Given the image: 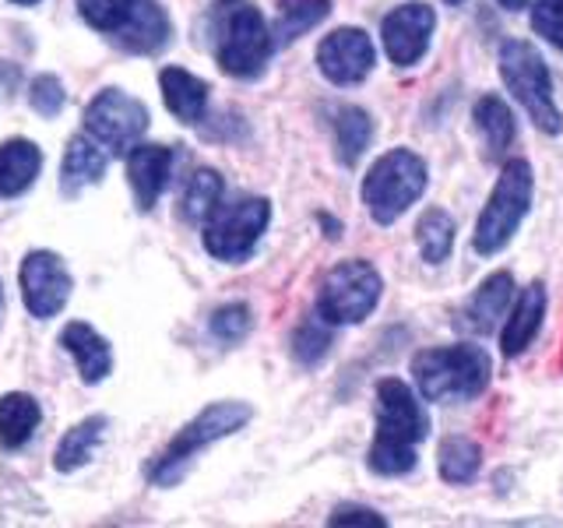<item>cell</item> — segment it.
<instances>
[{
    "label": "cell",
    "mask_w": 563,
    "mask_h": 528,
    "mask_svg": "<svg viewBox=\"0 0 563 528\" xmlns=\"http://www.w3.org/2000/svg\"><path fill=\"white\" fill-rule=\"evenodd\" d=\"M430 433V416L416 392L398 377L377 384V437L369 444L366 465L377 475H405L416 469V448Z\"/></svg>",
    "instance_id": "6da1fadb"
},
{
    "label": "cell",
    "mask_w": 563,
    "mask_h": 528,
    "mask_svg": "<svg viewBox=\"0 0 563 528\" xmlns=\"http://www.w3.org/2000/svg\"><path fill=\"white\" fill-rule=\"evenodd\" d=\"M205 32L211 57L233 78H257L272 61L275 32L251 0H216L208 8Z\"/></svg>",
    "instance_id": "7a4b0ae2"
},
{
    "label": "cell",
    "mask_w": 563,
    "mask_h": 528,
    "mask_svg": "<svg viewBox=\"0 0 563 528\" xmlns=\"http://www.w3.org/2000/svg\"><path fill=\"white\" fill-rule=\"evenodd\" d=\"M493 363L479 345H440L412 360V377L427 402H472L486 392Z\"/></svg>",
    "instance_id": "3957f363"
},
{
    "label": "cell",
    "mask_w": 563,
    "mask_h": 528,
    "mask_svg": "<svg viewBox=\"0 0 563 528\" xmlns=\"http://www.w3.org/2000/svg\"><path fill=\"white\" fill-rule=\"evenodd\" d=\"M251 419H254V409L246 402H211L208 409H201L163 451L155 454V462L148 465V480L155 486L180 483V475L187 472L194 458L216 444V440L240 433Z\"/></svg>",
    "instance_id": "277c9868"
},
{
    "label": "cell",
    "mask_w": 563,
    "mask_h": 528,
    "mask_svg": "<svg viewBox=\"0 0 563 528\" xmlns=\"http://www.w3.org/2000/svg\"><path fill=\"white\" fill-rule=\"evenodd\" d=\"M427 180H430L427 163H422L416 152L391 148L387 155H380L363 180V205L369 211V219L377 226L398 222L405 211L422 198Z\"/></svg>",
    "instance_id": "5b68a950"
},
{
    "label": "cell",
    "mask_w": 563,
    "mask_h": 528,
    "mask_svg": "<svg viewBox=\"0 0 563 528\" xmlns=\"http://www.w3.org/2000/svg\"><path fill=\"white\" fill-rule=\"evenodd\" d=\"M532 194H536V176L532 166L525 158H510L504 163L497 187H493L489 201L483 208L479 222H475V254H500L504 246L515 240L521 219L532 208Z\"/></svg>",
    "instance_id": "8992f818"
},
{
    "label": "cell",
    "mask_w": 563,
    "mask_h": 528,
    "mask_svg": "<svg viewBox=\"0 0 563 528\" xmlns=\"http://www.w3.org/2000/svg\"><path fill=\"white\" fill-rule=\"evenodd\" d=\"M500 78L507 85V92L525 106V113L536 120V128L542 134H560L563 131L560 106L553 99L550 67H545L542 53L532 43L507 40L500 46Z\"/></svg>",
    "instance_id": "52a82bcc"
},
{
    "label": "cell",
    "mask_w": 563,
    "mask_h": 528,
    "mask_svg": "<svg viewBox=\"0 0 563 528\" xmlns=\"http://www.w3.org/2000/svg\"><path fill=\"white\" fill-rule=\"evenodd\" d=\"M380 289V272L369 261L334 264L317 293V317H324V324H360L377 310Z\"/></svg>",
    "instance_id": "ba28073f"
},
{
    "label": "cell",
    "mask_w": 563,
    "mask_h": 528,
    "mask_svg": "<svg viewBox=\"0 0 563 528\" xmlns=\"http://www.w3.org/2000/svg\"><path fill=\"white\" fill-rule=\"evenodd\" d=\"M268 219H272L268 198H240L219 205L205 222V251L216 261L240 264L254 254L264 229H268Z\"/></svg>",
    "instance_id": "9c48e42d"
},
{
    "label": "cell",
    "mask_w": 563,
    "mask_h": 528,
    "mask_svg": "<svg viewBox=\"0 0 563 528\" xmlns=\"http://www.w3.org/2000/svg\"><path fill=\"white\" fill-rule=\"evenodd\" d=\"M148 131L145 102L128 96L123 88H102V92L85 106V134H92L110 155H128L141 145Z\"/></svg>",
    "instance_id": "30bf717a"
},
{
    "label": "cell",
    "mask_w": 563,
    "mask_h": 528,
    "mask_svg": "<svg viewBox=\"0 0 563 528\" xmlns=\"http://www.w3.org/2000/svg\"><path fill=\"white\" fill-rule=\"evenodd\" d=\"M18 282H22L25 310L35 317V321H49V317H57L67 307L70 289H75L70 272L64 268V261L53 251L25 254L22 272H18Z\"/></svg>",
    "instance_id": "8fae6325"
},
{
    "label": "cell",
    "mask_w": 563,
    "mask_h": 528,
    "mask_svg": "<svg viewBox=\"0 0 563 528\" xmlns=\"http://www.w3.org/2000/svg\"><path fill=\"white\" fill-rule=\"evenodd\" d=\"M377 64L374 40L363 29H334L317 46V67L331 85H360Z\"/></svg>",
    "instance_id": "7c38bea8"
},
{
    "label": "cell",
    "mask_w": 563,
    "mask_h": 528,
    "mask_svg": "<svg viewBox=\"0 0 563 528\" xmlns=\"http://www.w3.org/2000/svg\"><path fill=\"white\" fill-rule=\"evenodd\" d=\"M433 29H437V14L430 4H401L391 14L384 18L380 35H384V50L398 67H412L422 61V53L430 50L433 40Z\"/></svg>",
    "instance_id": "4fadbf2b"
},
{
    "label": "cell",
    "mask_w": 563,
    "mask_h": 528,
    "mask_svg": "<svg viewBox=\"0 0 563 528\" xmlns=\"http://www.w3.org/2000/svg\"><path fill=\"white\" fill-rule=\"evenodd\" d=\"M173 148L166 145H137L128 152V184L134 190L137 211H152L155 201L163 198V190L173 176Z\"/></svg>",
    "instance_id": "5bb4252c"
},
{
    "label": "cell",
    "mask_w": 563,
    "mask_h": 528,
    "mask_svg": "<svg viewBox=\"0 0 563 528\" xmlns=\"http://www.w3.org/2000/svg\"><path fill=\"white\" fill-rule=\"evenodd\" d=\"M169 14L158 0H131V11L113 32V40L128 53H158L169 43Z\"/></svg>",
    "instance_id": "9a60e30c"
},
{
    "label": "cell",
    "mask_w": 563,
    "mask_h": 528,
    "mask_svg": "<svg viewBox=\"0 0 563 528\" xmlns=\"http://www.w3.org/2000/svg\"><path fill=\"white\" fill-rule=\"evenodd\" d=\"M60 345L67 349V356L78 363V374L85 384H102L113 370V345L102 339V334L85 324V321H70L60 331Z\"/></svg>",
    "instance_id": "2e32d148"
},
{
    "label": "cell",
    "mask_w": 563,
    "mask_h": 528,
    "mask_svg": "<svg viewBox=\"0 0 563 528\" xmlns=\"http://www.w3.org/2000/svg\"><path fill=\"white\" fill-rule=\"evenodd\" d=\"M106 166H110V152H106L92 134L70 138L60 163V190L67 198H78L85 187H96L102 180Z\"/></svg>",
    "instance_id": "e0dca14e"
},
{
    "label": "cell",
    "mask_w": 563,
    "mask_h": 528,
    "mask_svg": "<svg viewBox=\"0 0 563 528\" xmlns=\"http://www.w3.org/2000/svg\"><path fill=\"white\" fill-rule=\"evenodd\" d=\"M542 317H545V289H542V282H532V286H525L521 296L515 299V310H510L507 324L500 331V349L507 360L521 356V352L536 342Z\"/></svg>",
    "instance_id": "ac0fdd59"
},
{
    "label": "cell",
    "mask_w": 563,
    "mask_h": 528,
    "mask_svg": "<svg viewBox=\"0 0 563 528\" xmlns=\"http://www.w3.org/2000/svg\"><path fill=\"white\" fill-rule=\"evenodd\" d=\"M510 296H515V278H510V272L489 275L468 299V307L462 310V321L457 324L472 334H489L504 317V310L510 307Z\"/></svg>",
    "instance_id": "d6986e66"
},
{
    "label": "cell",
    "mask_w": 563,
    "mask_h": 528,
    "mask_svg": "<svg viewBox=\"0 0 563 528\" xmlns=\"http://www.w3.org/2000/svg\"><path fill=\"white\" fill-rule=\"evenodd\" d=\"M158 88H163V102L166 110L180 120V123H198L208 110V85L190 75L184 67H166L158 75Z\"/></svg>",
    "instance_id": "ffe728a7"
},
{
    "label": "cell",
    "mask_w": 563,
    "mask_h": 528,
    "mask_svg": "<svg viewBox=\"0 0 563 528\" xmlns=\"http://www.w3.org/2000/svg\"><path fill=\"white\" fill-rule=\"evenodd\" d=\"M43 169V152L25 138H14L0 145V198H18L25 194Z\"/></svg>",
    "instance_id": "44dd1931"
},
{
    "label": "cell",
    "mask_w": 563,
    "mask_h": 528,
    "mask_svg": "<svg viewBox=\"0 0 563 528\" xmlns=\"http://www.w3.org/2000/svg\"><path fill=\"white\" fill-rule=\"evenodd\" d=\"M43 422V409L40 402L25 392H8L0 395V448L4 451H18L25 448L35 437Z\"/></svg>",
    "instance_id": "7402d4cb"
},
{
    "label": "cell",
    "mask_w": 563,
    "mask_h": 528,
    "mask_svg": "<svg viewBox=\"0 0 563 528\" xmlns=\"http://www.w3.org/2000/svg\"><path fill=\"white\" fill-rule=\"evenodd\" d=\"M472 120H475V128H479L483 134V152L489 163H497V158L507 155V148L515 145V113L507 110V102L500 96H483L479 102H475V110H472Z\"/></svg>",
    "instance_id": "603a6c76"
},
{
    "label": "cell",
    "mask_w": 563,
    "mask_h": 528,
    "mask_svg": "<svg viewBox=\"0 0 563 528\" xmlns=\"http://www.w3.org/2000/svg\"><path fill=\"white\" fill-rule=\"evenodd\" d=\"M106 427H110V419L106 416H88L81 422H75L64 440L57 444V451H53V469L57 472H78L81 465H88L96 458L102 437H106Z\"/></svg>",
    "instance_id": "cb8c5ba5"
},
{
    "label": "cell",
    "mask_w": 563,
    "mask_h": 528,
    "mask_svg": "<svg viewBox=\"0 0 563 528\" xmlns=\"http://www.w3.org/2000/svg\"><path fill=\"white\" fill-rule=\"evenodd\" d=\"M334 148H339V163L342 166H356L363 152L374 141V120L360 106H339L334 110Z\"/></svg>",
    "instance_id": "d4e9b609"
},
{
    "label": "cell",
    "mask_w": 563,
    "mask_h": 528,
    "mask_svg": "<svg viewBox=\"0 0 563 528\" xmlns=\"http://www.w3.org/2000/svg\"><path fill=\"white\" fill-rule=\"evenodd\" d=\"M437 465H440V480H448V483H472L475 475H479V465H483V451L479 444H475L472 437H462V433H454V437H444L440 440V448H437Z\"/></svg>",
    "instance_id": "484cf974"
},
{
    "label": "cell",
    "mask_w": 563,
    "mask_h": 528,
    "mask_svg": "<svg viewBox=\"0 0 563 528\" xmlns=\"http://www.w3.org/2000/svg\"><path fill=\"white\" fill-rule=\"evenodd\" d=\"M331 11V0H278L275 14V43H296L313 25H321Z\"/></svg>",
    "instance_id": "4316f807"
},
{
    "label": "cell",
    "mask_w": 563,
    "mask_h": 528,
    "mask_svg": "<svg viewBox=\"0 0 563 528\" xmlns=\"http://www.w3.org/2000/svg\"><path fill=\"white\" fill-rule=\"evenodd\" d=\"M416 240H419V251L427 264H440L451 257V246H454V219L448 216L444 208H430L422 211V219L416 226Z\"/></svg>",
    "instance_id": "83f0119b"
},
{
    "label": "cell",
    "mask_w": 563,
    "mask_h": 528,
    "mask_svg": "<svg viewBox=\"0 0 563 528\" xmlns=\"http://www.w3.org/2000/svg\"><path fill=\"white\" fill-rule=\"evenodd\" d=\"M222 205V176L216 169H198L187 180L180 211L187 222H208V216Z\"/></svg>",
    "instance_id": "f1b7e54d"
},
{
    "label": "cell",
    "mask_w": 563,
    "mask_h": 528,
    "mask_svg": "<svg viewBox=\"0 0 563 528\" xmlns=\"http://www.w3.org/2000/svg\"><path fill=\"white\" fill-rule=\"evenodd\" d=\"M328 345H331V334L324 328V317L317 321V317H310V321H303L296 328L292 334V356L303 363V366H313V363H321L328 356Z\"/></svg>",
    "instance_id": "f546056e"
},
{
    "label": "cell",
    "mask_w": 563,
    "mask_h": 528,
    "mask_svg": "<svg viewBox=\"0 0 563 528\" xmlns=\"http://www.w3.org/2000/svg\"><path fill=\"white\" fill-rule=\"evenodd\" d=\"M208 328H211V334H216L219 342L236 345V342L246 339V331L254 328V314L246 304H225V307H219L216 314H211Z\"/></svg>",
    "instance_id": "4dcf8cb0"
},
{
    "label": "cell",
    "mask_w": 563,
    "mask_h": 528,
    "mask_svg": "<svg viewBox=\"0 0 563 528\" xmlns=\"http://www.w3.org/2000/svg\"><path fill=\"white\" fill-rule=\"evenodd\" d=\"M128 11H131V0H78V14L85 22L99 32H110V35L120 29Z\"/></svg>",
    "instance_id": "1f68e13d"
},
{
    "label": "cell",
    "mask_w": 563,
    "mask_h": 528,
    "mask_svg": "<svg viewBox=\"0 0 563 528\" xmlns=\"http://www.w3.org/2000/svg\"><path fill=\"white\" fill-rule=\"evenodd\" d=\"M64 85L57 75H40V78H32L29 85V102H32V110L40 113V117H57L64 110Z\"/></svg>",
    "instance_id": "d6a6232c"
},
{
    "label": "cell",
    "mask_w": 563,
    "mask_h": 528,
    "mask_svg": "<svg viewBox=\"0 0 563 528\" xmlns=\"http://www.w3.org/2000/svg\"><path fill=\"white\" fill-rule=\"evenodd\" d=\"M532 29L545 43L563 50V0H539L532 11Z\"/></svg>",
    "instance_id": "836d02e7"
},
{
    "label": "cell",
    "mask_w": 563,
    "mask_h": 528,
    "mask_svg": "<svg viewBox=\"0 0 563 528\" xmlns=\"http://www.w3.org/2000/svg\"><path fill=\"white\" fill-rule=\"evenodd\" d=\"M328 525H363V528H384L387 521L369 507H339L334 515L328 518Z\"/></svg>",
    "instance_id": "e575fe53"
},
{
    "label": "cell",
    "mask_w": 563,
    "mask_h": 528,
    "mask_svg": "<svg viewBox=\"0 0 563 528\" xmlns=\"http://www.w3.org/2000/svg\"><path fill=\"white\" fill-rule=\"evenodd\" d=\"M497 4L507 8V11H521V8L528 4V0H497Z\"/></svg>",
    "instance_id": "d590c367"
},
{
    "label": "cell",
    "mask_w": 563,
    "mask_h": 528,
    "mask_svg": "<svg viewBox=\"0 0 563 528\" xmlns=\"http://www.w3.org/2000/svg\"><path fill=\"white\" fill-rule=\"evenodd\" d=\"M11 4H25V8H32V4H40V0H11Z\"/></svg>",
    "instance_id": "8d00e7d4"
},
{
    "label": "cell",
    "mask_w": 563,
    "mask_h": 528,
    "mask_svg": "<svg viewBox=\"0 0 563 528\" xmlns=\"http://www.w3.org/2000/svg\"><path fill=\"white\" fill-rule=\"evenodd\" d=\"M0 307H4V286H0Z\"/></svg>",
    "instance_id": "74e56055"
},
{
    "label": "cell",
    "mask_w": 563,
    "mask_h": 528,
    "mask_svg": "<svg viewBox=\"0 0 563 528\" xmlns=\"http://www.w3.org/2000/svg\"><path fill=\"white\" fill-rule=\"evenodd\" d=\"M444 4H465V0H444Z\"/></svg>",
    "instance_id": "f35d334b"
}]
</instances>
